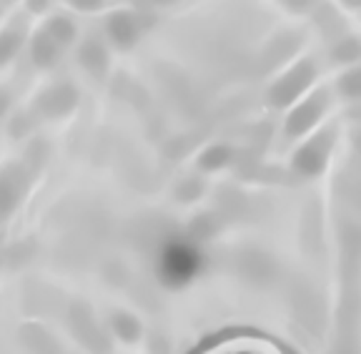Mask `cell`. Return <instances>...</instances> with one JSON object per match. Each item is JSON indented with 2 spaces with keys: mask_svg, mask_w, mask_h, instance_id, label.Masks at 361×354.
Listing matches in <instances>:
<instances>
[{
  "mask_svg": "<svg viewBox=\"0 0 361 354\" xmlns=\"http://www.w3.org/2000/svg\"><path fill=\"white\" fill-rule=\"evenodd\" d=\"M201 266H203L201 249L193 242H186V239H171L158 252L156 269L166 287L178 289L183 284H188L201 271Z\"/></svg>",
  "mask_w": 361,
  "mask_h": 354,
  "instance_id": "obj_1",
  "label": "cell"
},
{
  "mask_svg": "<svg viewBox=\"0 0 361 354\" xmlns=\"http://www.w3.org/2000/svg\"><path fill=\"white\" fill-rule=\"evenodd\" d=\"M314 81H316L314 61H311V58H306V61H299L293 68H288L286 73H283L281 78L276 81V83L271 85V90H269L271 106H276V108L291 106L293 101H299V98L304 96Z\"/></svg>",
  "mask_w": 361,
  "mask_h": 354,
  "instance_id": "obj_2",
  "label": "cell"
},
{
  "mask_svg": "<svg viewBox=\"0 0 361 354\" xmlns=\"http://www.w3.org/2000/svg\"><path fill=\"white\" fill-rule=\"evenodd\" d=\"M326 108H329V93L326 90H314L306 101H301L299 106L291 108V113H288V118H286V126H283V134H286L288 138H301V136H306L319 121H322Z\"/></svg>",
  "mask_w": 361,
  "mask_h": 354,
  "instance_id": "obj_3",
  "label": "cell"
},
{
  "mask_svg": "<svg viewBox=\"0 0 361 354\" xmlns=\"http://www.w3.org/2000/svg\"><path fill=\"white\" fill-rule=\"evenodd\" d=\"M30 171L23 163H8L0 171V224L18 208V203L25 199L30 186Z\"/></svg>",
  "mask_w": 361,
  "mask_h": 354,
  "instance_id": "obj_4",
  "label": "cell"
},
{
  "mask_svg": "<svg viewBox=\"0 0 361 354\" xmlns=\"http://www.w3.org/2000/svg\"><path fill=\"white\" fill-rule=\"evenodd\" d=\"M331 143H334V131L316 134L314 138H309L299 151L293 153V161H291L293 169L299 171L301 176H319L326 169Z\"/></svg>",
  "mask_w": 361,
  "mask_h": 354,
  "instance_id": "obj_5",
  "label": "cell"
},
{
  "mask_svg": "<svg viewBox=\"0 0 361 354\" xmlns=\"http://www.w3.org/2000/svg\"><path fill=\"white\" fill-rule=\"evenodd\" d=\"M71 321H73V332L78 334V339L85 347L98 354H108L111 344H108V337L103 334V329L96 324L90 309H85L83 304H75L73 309H71Z\"/></svg>",
  "mask_w": 361,
  "mask_h": 354,
  "instance_id": "obj_6",
  "label": "cell"
},
{
  "mask_svg": "<svg viewBox=\"0 0 361 354\" xmlns=\"http://www.w3.org/2000/svg\"><path fill=\"white\" fill-rule=\"evenodd\" d=\"M78 103V90L71 83H56L51 88L40 93L38 98V108L40 113H45L48 118H58L66 116V113L73 111V106Z\"/></svg>",
  "mask_w": 361,
  "mask_h": 354,
  "instance_id": "obj_7",
  "label": "cell"
},
{
  "mask_svg": "<svg viewBox=\"0 0 361 354\" xmlns=\"http://www.w3.org/2000/svg\"><path fill=\"white\" fill-rule=\"evenodd\" d=\"M106 30H108V38L118 45V48H130L135 40L141 38L143 23L138 20L133 13L121 11V13H113V16L108 18Z\"/></svg>",
  "mask_w": 361,
  "mask_h": 354,
  "instance_id": "obj_8",
  "label": "cell"
},
{
  "mask_svg": "<svg viewBox=\"0 0 361 354\" xmlns=\"http://www.w3.org/2000/svg\"><path fill=\"white\" fill-rule=\"evenodd\" d=\"M78 58H80V66H83L90 76H96V78H103V76H106L108 51H106V45H103L98 38L85 40L83 48H80V53H78Z\"/></svg>",
  "mask_w": 361,
  "mask_h": 354,
  "instance_id": "obj_9",
  "label": "cell"
},
{
  "mask_svg": "<svg viewBox=\"0 0 361 354\" xmlns=\"http://www.w3.org/2000/svg\"><path fill=\"white\" fill-rule=\"evenodd\" d=\"M63 48L51 38V35L45 33L43 28L33 35V43H30V56H33V63L40 68H48L61 58Z\"/></svg>",
  "mask_w": 361,
  "mask_h": 354,
  "instance_id": "obj_10",
  "label": "cell"
},
{
  "mask_svg": "<svg viewBox=\"0 0 361 354\" xmlns=\"http://www.w3.org/2000/svg\"><path fill=\"white\" fill-rule=\"evenodd\" d=\"M111 329L116 337L128 344L141 337V321L135 319L133 314H128V312H116V314L111 317Z\"/></svg>",
  "mask_w": 361,
  "mask_h": 354,
  "instance_id": "obj_11",
  "label": "cell"
},
{
  "mask_svg": "<svg viewBox=\"0 0 361 354\" xmlns=\"http://www.w3.org/2000/svg\"><path fill=\"white\" fill-rule=\"evenodd\" d=\"M43 30L51 35L61 48H66V45H71L75 40V25H73V20L66 16H53L51 20L43 25Z\"/></svg>",
  "mask_w": 361,
  "mask_h": 354,
  "instance_id": "obj_12",
  "label": "cell"
},
{
  "mask_svg": "<svg viewBox=\"0 0 361 354\" xmlns=\"http://www.w3.org/2000/svg\"><path fill=\"white\" fill-rule=\"evenodd\" d=\"M231 156H233L231 146H226V143H216V146H209L201 153V158H198V169L201 171H219V169H224L226 163L231 161Z\"/></svg>",
  "mask_w": 361,
  "mask_h": 354,
  "instance_id": "obj_13",
  "label": "cell"
},
{
  "mask_svg": "<svg viewBox=\"0 0 361 354\" xmlns=\"http://www.w3.org/2000/svg\"><path fill=\"white\" fill-rule=\"evenodd\" d=\"M23 40H25V35H23V30L16 28V25L0 33V66H6L8 61H13V56L20 51Z\"/></svg>",
  "mask_w": 361,
  "mask_h": 354,
  "instance_id": "obj_14",
  "label": "cell"
},
{
  "mask_svg": "<svg viewBox=\"0 0 361 354\" xmlns=\"http://www.w3.org/2000/svg\"><path fill=\"white\" fill-rule=\"evenodd\" d=\"M201 194H203V186H201V181H196V179L183 181V184H180V189H178V199H186V201L201 196Z\"/></svg>",
  "mask_w": 361,
  "mask_h": 354,
  "instance_id": "obj_15",
  "label": "cell"
},
{
  "mask_svg": "<svg viewBox=\"0 0 361 354\" xmlns=\"http://www.w3.org/2000/svg\"><path fill=\"white\" fill-rule=\"evenodd\" d=\"M341 83H346V81L341 78ZM341 90H344V96H356V93H359V73H356V71H351L349 85H341Z\"/></svg>",
  "mask_w": 361,
  "mask_h": 354,
  "instance_id": "obj_16",
  "label": "cell"
},
{
  "mask_svg": "<svg viewBox=\"0 0 361 354\" xmlns=\"http://www.w3.org/2000/svg\"><path fill=\"white\" fill-rule=\"evenodd\" d=\"M78 11H98V8L103 6V3H93V0H88V3H83V0H75L73 3Z\"/></svg>",
  "mask_w": 361,
  "mask_h": 354,
  "instance_id": "obj_17",
  "label": "cell"
},
{
  "mask_svg": "<svg viewBox=\"0 0 361 354\" xmlns=\"http://www.w3.org/2000/svg\"><path fill=\"white\" fill-rule=\"evenodd\" d=\"M8 108H11V96H8L6 90H0V118L6 116Z\"/></svg>",
  "mask_w": 361,
  "mask_h": 354,
  "instance_id": "obj_18",
  "label": "cell"
}]
</instances>
